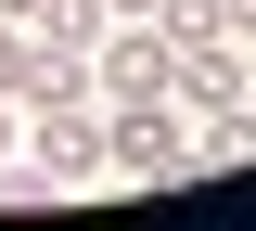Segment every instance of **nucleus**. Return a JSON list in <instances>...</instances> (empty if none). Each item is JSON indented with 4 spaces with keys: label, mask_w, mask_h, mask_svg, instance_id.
Segmentation results:
<instances>
[{
    "label": "nucleus",
    "mask_w": 256,
    "mask_h": 231,
    "mask_svg": "<svg viewBox=\"0 0 256 231\" xmlns=\"http://www.w3.org/2000/svg\"><path fill=\"white\" fill-rule=\"evenodd\" d=\"M256 154V103H218V116H192V167H244Z\"/></svg>",
    "instance_id": "5"
},
{
    "label": "nucleus",
    "mask_w": 256,
    "mask_h": 231,
    "mask_svg": "<svg viewBox=\"0 0 256 231\" xmlns=\"http://www.w3.org/2000/svg\"><path fill=\"white\" fill-rule=\"evenodd\" d=\"M166 77H180V39H116V26H102V52H90V90L102 103H166Z\"/></svg>",
    "instance_id": "3"
},
{
    "label": "nucleus",
    "mask_w": 256,
    "mask_h": 231,
    "mask_svg": "<svg viewBox=\"0 0 256 231\" xmlns=\"http://www.w3.org/2000/svg\"><path fill=\"white\" fill-rule=\"evenodd\" d=\"M102 13H116V26H154V0H102Z\"/></svg>",
    "instance_id": "9"
},
{
    "label": "nucleus",
    "mask_w": 256,
    "mask_h": 231,
    "mask_svg": "<svg viewBox=\"0 0 256 231\" xmlns=\"http://www.w3.org/2000/svg\"><path fill=\"white\" fill-rule=\"evenodd\" d=\"M0 26H38V0H0Z\"/></svg>",
    "instance_id": "10"
},
{
    "label": "nucleus",
    "mask_w": 256,
    "mask_h": 231,
    "mask_svg": "<svg viewBox=\"0 0 256 231\" xmlns=\"http://www.w3.org/2000/svg\"><path fill=\"white\" fill-rule=\"evenodd\" d=\"M218 26H230V39H256V0H218Z\"/></svg>",
    "instance_id": "8"
},
{
    "label": "nucleus",
    "mask_w": 256,
    "mask_h": 231,
    "mask_svg": "<svg viewBox=\"0 0 256 231\" xmlns=\"http://www.w3.org/2000/svg\"><path fill=\"white\" fill-rule=\"evenodd\" d=\"M13 154H26V103L0 90V167H13Z\"/></svg>",
    "instance_id": "7"
},
{
    "label": "nucleus",
    "mask_w": 256,
    "mask_h": 231,
    "mask_svg": "<svg viewBox=\"0 0 256 231\" xmlns=\"http://www.w3.org/2000/svg\"><path fill=\"white\" fill-rule=\"evenodd\" d=\"M26 154L52 167L64 193H90V180H116V167H102V90H90V103H38V116H26Z\"/></svg>",
    "instance_id": "2"
},
{
    "label": "nucleus",
    "mask_w": 256,
    "mask_h": 231,
    "mask_svg": "<svg viewBox=\"0 0 256 231\" xmlns=\"http://www.w3.org/2000/svg\"><path fill=\"white\" fill-rule=\"evenodd\" d=\"M38 26L77 39V52H102V26H116V13H102V0H38Z\"/></svg>",
    "instance_id": "6"
},
{
    "label": "nucleus",
    "mask_w": 256,
    "mask_h": 231,
    "mask_svg": "<svg viewBox=\"0 0 256 231\" xmlns=\"http://www.w3.org/2000/svg\"><path fill=\"white\" fill-rule=\"evenodd\" d=\"M102 167L116 180H192V116L166 103H102Z\"/></svg>",
    "instance_id": "1"
},
{
    "label": "nucleus",
    "mask_w": 256,
    "mask_h": 231,
    "mask_svg": "<svg viewBox=\"0 0 256 231\" xmlns=\"http://www.w3.org/2000/svg\"><path fill=\"white\" fill-rule=\"evenodd\" d=\"M166 90H180V116H218V103H244V52L230 39H180V77Z\"/></svg>",
    "instance_id": "4"
}]
</instances>
